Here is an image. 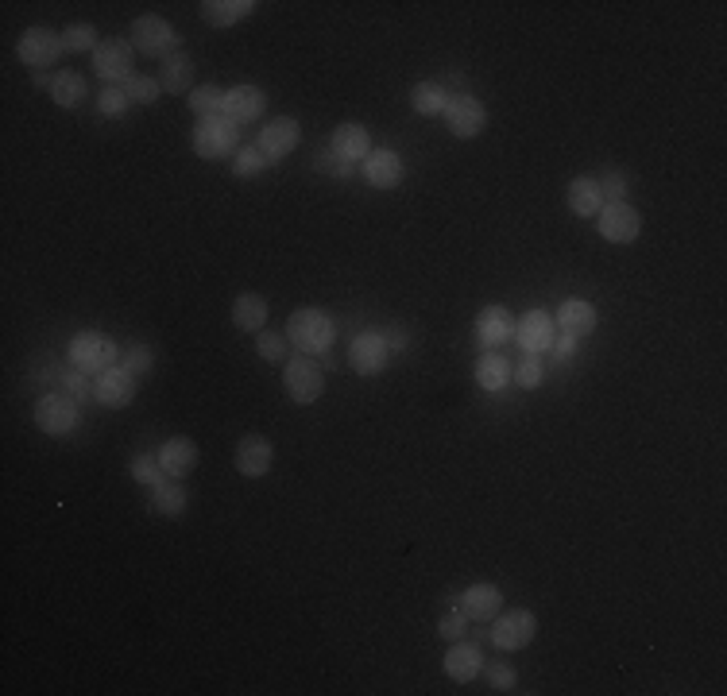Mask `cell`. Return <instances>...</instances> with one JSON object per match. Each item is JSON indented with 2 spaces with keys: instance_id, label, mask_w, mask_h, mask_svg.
Listing matches in <instances>:
<instances>
[{
  "instance_id": "cell-1",
  "label": "cell",
  "mask_w": 727,
  "mask_h": 696,
  "mask_svg": "<svg viewBox=\"0 0 727 696\" xmlns=\"http://www.w3.org/2000/svg\"><path fill=\"white\" fill-rule=\"evenodd\" d=\"M66 356H70V368H78V372H86V376H101V372L117 368L124 348H117L113 337H105V333H97V329H82V333L70 337Z\"/></svg>"
},
{
  "instance_id": "cell-2",
  "label": "cell",
  "mask_w": 727,
  "mask_h": 696,
  "mask_svg": "<svg viewBox=\"0 0 727 696\" xmlns=\"http://www.w3.org/2000/svg\"><path fill=\"white\" fill-rule=\"evenodd\" d=\"M337 337V325L333 318L318 310V306H306V310H294L291 321H287V341L302 352H325Z\"/></svg>"
},
{
  "instance_id": "cell-3",
  "label": "cell",
  "mask_w": 727,
  "mask_h": 696,
  "mask_svg": "<svg viewBox=\"0 0 727 696\" xmlns=\"http://www.w3.org/2000/svg\"><path fill=\"white\" fill-rule=\"evenodd\" d=\"M236 144H240V124H233L229 116L198 120V128H194V155H198V159H225V155H236Z\"/></svg>"
},
{
  "instance_id": "cell-4",
  "label": "cell",
  "mask_w": 727,
  "mask_h": 696,
  "mask_svg": "<svg viewBox=\"0 0 727 696\" xmlns=\"http://www.w3.org/2000/svg\"><path fill=\"white\" fill-rule=\"evenodd\" d=\"M82 403H74L66 391L62 395H43L35 403V426L43 430L47 437H66L78 430V418H82Z\"/></svg>"
},
{
  "instance_id": "cell-5",
  "label": "cell",
  "mask_w": 727,
  "mask_h": 696,
  "mask_svg": "<svg viewBox=\"0 0 727 696\" xmlns=\"http://www.w3.org/2000/svg\"><path fill=\"white\" fill-rule=\"evenodd\" d=\"M538 631V619H534V611L526 608H511V611H499L492 619V646L495 650H523L530 646V638Z\"/></svg>"
},
{
  "instance_id": "cell-6",
  "label": "cell",
  "mask_w": 727,
  "mask_h": 696,
  "mask_svg": "<svg viewBox=\"0 0 727 696\" xmlns=\"http://www.w3.org/2000/svg\"><path fill=\"white\" fill-rule=\"evenodd\" d=\"M349 364L356 376H379V372L391 364L387 333H379V329L356 333V337H352V348H349Z\"/></svg>"
},
{
  "instance_id": "cell-7",
  "label": "cell",
  "mask_w": 727,
  "mask_h": 696,
  "mask_svg": "<svg viewBox=\"0 0 727 696\" xmlns=\"http://www.w3.org/2000/svg\"><path fill=\"white\" fill-rule=\"evenodd\" d=\"M128 39H132V47H136V51H144V55H155V58L175 55V47H178L175 28H171V24L163 20V16H140V20H132V31H128Z\"/></svg>"
},
{
  "instance_id": "cell-8",
  "label": "cell",
  "mask_w": 727,
  "mask_h": 696,
  "mask_svg": "<svg viewBox=\"0 0 727 696\" xmlns=\"http://www.w3.org/2000/svg\"><path fill=\"white\" fill-rule=\"evenodd\" d=\"M596 229H600V236L611 240V244H635L642 232V217L635 205L608 202L600 213H596Z\"/></svg>"
},
{
  "instance_id": "cell-9",
  "label": "cell",
  "mask_w": 727,
  "mask_h": 696,
  "mask_svg": "<svg viewBox=\"0 0 727 696\" xmlns=\"http://www.w3.org/2000/svg\"><path fill=\"white\" fill-rule=\"evenodd\" d=\"M283 383H287V395H291L298 406H314L325 391V376L314 360L306 356H294L287 360V372H283Z\"/></svg>"
},
{
  "instance_id": "cell-10",
  "label": "cell",
  "mask_w": 727,
  "mask_h": 696,
  "mask_svg": "<svg viewBox=\"0 0 727 696\" xmlns=\"http://www.w3.org/2000/svg\"><path fill=\"white\" fill-rule=\"evenodd\" d=\"M62 51H66V47H62V35H55L51 28H28L20 35V43H16V55H20V62L31 66V70L55 66Z\"/></svg>"
},
{
  "instance_id": "cell-11",
  "label": "cell",
  "mask_w": 727,
  "mask_h": 696,
  "mask_svg": "<svg viewBox=\"0 0 727 696\" xmlns=\"http://www.w3.org/2000/svg\"><path fill=\"white\" fill-rule=\"evenodd\" d=\"M298 140H302V124L294 116H275V120L263 124V132L256 136V147L267 155V163H279L298 147Z\"/></svg>"
},
{
  "instance_id": "cell-12",
  "label": "cell",
  "mask_w": 727,
  "mask_h": 696,
  "mask_svg": "<svg viewBox=\"0 0 727 696\" xmlns=\"http://www.w3.org/2000/svg\"><path fill=\"white\" fill-rule=\"evenodd\" d=\"M132 55H136V47L128 43V39H105L97 51H93V70H97V78L101 82H128L132 78Z\"/></svg>"
},
{
  "instance_id": "cell-13",
  "label": "cell",
  "mask_w": 727,
  "mask_h": 696,
  "mask_svg": "<svg viewBox=\"0 0 727 696\" xmlns=\"http://www.w3.org/2000/svg\"><path fill=\"white\" fill-rule=\"evenodd\" d=\"M441 116H445V124H449V132H453L457 140H472V136H476L484 124H488L484 105H480L472 93H453Z\"/></svg>"
},
{
  "instance_id": "cell-14",
  "label": "cell",
  "mask_w": 727,
  "mask_h": 696,
  "mask_svg": "<svg viewBox=\"0 0 727 696\" xmlns=\"http://www.w3.org/2000/svg\"><path fill=\"white\" fill-rule=\"evenodd\" d=\"M93 399L101 406H128L136 399V376L128 368H109L93 379Z\"/></svg>"
},
{
  "instance_id": "cell-15",
  "label": "cell",
  "mask_w": 727,
  "mask_h": 696,
  "mask_svg": "<svg viewBox=\"0 0 727 696\" xmlns=\"http://www.w3.org/2000/svg\"><path fill=\"white\" fill-rule=\"evenodd\" d=\"M360 171L368 178V186H376V190H395V186L403 182V159H399L391 147H372Z\"/></svg>"
},
{
  "instance_id": "cell-16",
  "label": "cell",
  "mask_w": 727,
  "mask_h": 696,
  "mask_svg": "<svg viewBox=\"0 0 727 696\" xmlns=\"http://www.w3.org/2000/svg\"><path fill=\"white\" fill-rule=\"evenodd\" d=\"M263 109H267V93L260 86H252V82H244V86H233L225 89V116L233 120V124H252V120H260Z\"/></svg>"
},
{
  "instance_id": "cell-17",
  "label": "cell",
  "mask_w": 727,
  "mask_h": 696,
  "mask_svg": "<svg viewBox=\"0 0 727 696\" xmlns=\"http://www.w3.org/2000/svg\"><path fill=\"white\" fill-rule=\"evenodd\" d=\"M461 611L468 615V623H492L495 615L503 611V596H499V588L488 584V580L468 584L465 592H461Z\"/></svg>"
},
{
  "instance_id": "cell-18",
  "label": "cell",
  "mask_w": 727,
  "mask_h": 696,
  "mask_svg": "<svg viewBox=\"0 0 727 696\" xmlns=\"http://www.w3.org/2000/svg\"><path fill=\"white\" fill-rule=\"evenodd\" d=\"M271 461H275V445L260 434H248L240 445H236V468L248 476V480H260L271 472Z\"/></svg>"
},
{
  "instance_id": "cell-19",
  "label": "cell",
  "mask_w": 727,
  "mask_h": 696,
  "mask_svg": "<svg viewBox=\"0 0 727 696\" xmlns=\"http://www.w3.org/2000/svg\"><path fill=\"white\" fill-rule=\"evenodd\" d=\"M515 337H519V345H523L526 352L542 356V352H550L553 341H557V325H553V318L546 310H530V314L519 321Z\"/></svg>"
},
{
  "instance_id": "cell-20",
  "label": "cell",
  "mask_w": 727,
  "mask_h": 696,
  "mask_svg": "<svg viewBox=\"0 0 727 696\" xmlns=\"http://www.w3.org/2000/svg\"><path fill=\"white\" fill-rule=\"evenodd\" d=\"M484 673V654H480V646H472V642H449V654H445V677L449 681H476Z\"/></svg>"
},
{
  "instance_id": "cell-21",
  "label": "cell",
  "mask_w": 727,
  "mask_h": 696,
  "mask_svg": "<svg viewBox=\"0 0 727 696\" xmlns=\"http://www.w3.org/2000/svg\"><path fill=\"white\" fill-rule=\"evenodd\" d=\"M553 325L561 329V333H569V337H588L592 329H596V306L592 302H584V298H565L561 306H557V314H553Z\"/></svg>"
},
{
  "instance_id": "cell-22",
  "label": "cell",
  "mask_w": 727,
  "mask_h": 696,
  "mask_svg": "<svg viewBox=\"0 0 727 696\" xmlns=\"http://www.w3.org/2000/svg\"><path fill=\"white\" fill-rule=\"evenodd\" d=\"M368 151H372V132L364 128V124H341L337 132H333V155L341 159V163H364L368 159Z\"/></svg>"
},
{
  "instance_id": "cell-23",
  "label": "cell",
  "mask_w": 727,
  "mask_h": 696,
  "mask_svg": "<svg viewBox=\"0 0 727 696\" xmlns=\"http://www.w3.org/2000/svg\"><path fill=\"white\" fill-rule=\"evenodd\" d=\"M159 464H163V476H190L194 472V464H198V445L190 441V437H171V441H163V449L155 453Z\"/></svg>"
},
{
  "instance_id": "cell-24",
  "label": "cell",
  "mask_w": 727,
  "mask_h": 696,
  "mask_svg": "<svg viewBox=\"0 0 727 696\" xmlns=\"http://www.w3.org/2000/svg\"><path fill=\"white\" fill-rule=\"evenodd\" d=\"M476 337H480V345L484 348L503 345V341L515 337V318H511L503 306H488V310L480 314V321H476Z\"/></svg>"
},
{
  "instance_id": "cell-25",
  "label": "cell",
  "mask_w": 727,
  "mask_h": 696,
  "mask_svg": "<svg viewBox=\"0 0 727 696\" xmlns=\"http://www.w3.org/2000/svg\"><path fill=\"white\" fill-rule=\"evenodd\" d=\"M252 12H256V0H205L202 4V20L213 28H233Z\"/></svg>"
},
{
  "instance_id": "cell-26",
  "label": "cell",
  "mask_w": 727,
  "mask_h": 696,
  "mask_svg": "<svg viewBox=\"0 0 727 696\" xmlns=\"http://www.w3.org/2000/svg\"><path fill=\"white\" fill-rule=\"evenodd\" d=\"M569 209L577 213V217H596L600 209H604V194H600V182L592 178V174H581V178H573L569 182Z\"/></svg>"
},
{
  "instance_id": "cell-27",
  "label": "cell",
  "mask_w": 727,
  "mask_h": 696,
  "mask_svg": "<svg viewBox=\"0 0 727 696\" xmlns=\"http://www.w3.org/2000/svg\"><path fill=\"white\" fill-rule=\"evenodd\" d=\"M159 86L167 93H190V86H194V62L182 51L167 55L163 58V70H159Z\"/></svg>"
},
{
  "instance_id": "cell-28",
  "label": "cell",
  "mask_w": 727,
  "mask_h": 696,
  "mask_svg": "<svg viewBox=\"0 0 727 696\" xmlns=\"http://www.w3.org/2000/svg\"><path fill=\"white\" fill-rule=\"evenodd\" d=\"M233 321L244 333H263L267 325V298L263 294H240L233 302Z\"/></svg>"
},
{
  "instance_id": "cell-29",
  "label": "cell",
  "mask_w": 727,
  "mask_h": 696,
  "mask_svg": "<svg viewBox=\"0 0 727 696\" xmlns=\"http://www.w3.org/2000/svg\"><path fill=\"white\" fill-rule=\"evenodd\" d=\"M86 97H89V86L78 70H62V74H55V82H51V101H55V105L74 109V105H82Z\"/></svg>"
},
{
  "instance_id": "cell-30",
  "label": "cell",
  "mask_w": 727,
  "mask_h": 696,
  "mask_svg": "<svg viewBox=\"0 0 727 696\" xmlns=\"http://www.w3.org/2000/svg\"><path fill=\"white\" fill-rule=\"evenodd\" d=\"M476 383H480L484 391H503V387L511 383V364H507V356L484 352V356L476 360Z\"/></svg>"
},
{
  "instance_id": "cell-31",
  "label": "cell",
  "mask_w": 727,
  "mask_h": 696,
  "mask_svg": "<svg viewBox=\"0 0 727 696\" xmlns=\"http://www.w3.org/2000/svg\"><path fill=\"white\" fill-rule=\"evenodd\" d=\"M151 495H155V511H159V515H167V519L186 515V488H182V480L163 476V480L151 488Z\"/></svg>"
},
{
  "instance_id": "cell-32",
  "label": "cell",
  "mask_w": 727,
  "mask_h": 696,
  "mask_svg": "<svg viewBox=\"0 0 727 696\" xmlns=\"http://www.w3.org/2000/svg\"><path fill=\"white\" fill-rule=\"evenodd\" d=\"M410 105H414V113L418 116H437V113H445L449 93H445L441 82H418V86L410 89Z\"/></svg>"
},
{
  "instance_id": "cell-33",
  "label": "cell",
  "mask_w": 727,
  "mask_h": 696,
  "mask_svg": "<svg viewBox=\"0 0 727 696\" xmlns=\"http://www.w3.org/2000/svg\"><path fill=\"white\" fill-rule=\"evenodd\" d=\"M190 109H194L198 120L225 116V89L221 86H194L190 89Z\"/></svg>"
},
{
  "instance_id": "cell-34",
  "label": "cell",
  "mask_w": 727,
  "mask_h": 696,
  "mask_svg": "<svg viewBox=\"0 0 727 696\" xmlns=\"http://www.w3.org/2000/svg\"><path fill=\"white\" fill-rule=\"evenodd\" d=\"M511 379L523 387V391H534V387H542V379H546V364H542V356H534V352H526L523 360L511 368Z\"/></svg>"
},
{
  "instance_id": "cell-35",
  "label": "cell",
  "mask_w": 727,
  "mask_h": 696,
  "mask_svg": "<svg viewBox=\"0 0 727 696\" xmlns=\"http://www.w3.org/2000/svg\"><path fill=\"white\" fill-rule=\"evenodd\" d=\"M263 171H267V155H263L256 144L240 147V151L233 155V174H236V178H256V174H263Z\"/></svg>"
},
{
  "instance_id": "cell-36",
  "label": "cell",
  "mask_w": 727,
  "mask_h": 696,
  "mask_svg": "<svg viewBox=\"0 0 727 696\" xmlns=\"http://www.w3.org/2000/svg\"><path fill=\"white\" fill-rule=\"evenodd\" d=\"M62 47L74 51V55L97 51V47H101V43H97V28H93V24H70V28L62 31Z\"/></svg>"
},
{
  "instance_id": "cell-37",
  "label": "cell",
  "mask_w": 727,
  "mask_h": 696,
  "mask_svg": "<svg viewBox=\"0 0 727 696\" xmlns=\"http://www.w3.org/2000/svg\"><path fill=\"white\" fill-rule=\"evenodd\" d=\"M128 472H132L136 484H151V488L163 480V464H159V457H151V453H136L132 464H128Z\"/></svg>"
},
{
  "instance_id": "cell-38",
  "label": "cell",
  "mask_w": 727,
  "mask_h": 696,
  "mask_svg": "<svg viewBox=\"0 0 727 696\" xmlns=\"http://www.w3.org/2000/svg\"><path fill=\"white\" fill-rule=\"evenodd\" d=\"M124 93H128V101H136V105H151L155 97H159V78H147V74H132L128 82H124Z\"/></svg>"
},
{
  "instance_id": "cell-39",
  "label": "cell",
  "mask_w": 727,
  "mask_h": 696,
  "mask_svg": "<svg viewBox=\"0 0 727 696\" xmlns=\"http://www.w3.org/2000/svg\"><path fill=\"white\" fill-rule=\"evenodd\" d=\"M151 364H155V356H151V348H147V345L124 348V356H120V368H128V372H132L136 379L144 376V372H151Z\"/></svg>"
},
{
  "instance_id": "cell-40",
  "label": "cell",
  "mask_w": 727,
  "mask_h": 696,
  "mask_svg": "<svg viewBox=\"0 0 727 696\" xmlns=\"http://www.w3.org/2000/svg\"><path fill=\"white\" fill-rule=\"evenodd\" d=\"M437 635L445 638V642H461V638L468 635V615L465 611H445L441 615V623H437Z\"/></svg>"
},
{
  "instance_id": "cell-41",
  "label": "cell",
  "mask_w": 727,
  "mask_h": 696,
  "mask_svg": "<svg viewBox=\"0 0 727 696\" xmlns=\"http://www.w3.org/2000/svg\"><path fill=\"white\" fill-rule=\"evenodd\" d=\"M132 101H128V93L120 86H109L101 97H97V109H101V116H124V109H128Z\"/></svg>"
},
{
  "instance_id": "cell-42",
  "label": "cell",
  "mask_w": 727,
  "mask_h": 696,
  "mask_svg": "<svg viewBox=\"0 0 727 696\" xmlns=\"http://www.w3.org/2000/svg\"><path fill=\"white\" fill-rule=\"evenodd\" d=\"M62 387H66V395H70L74 403H86L89 395H93V383H89L86 372H78V368H70V372L62 376Z\"/></svg>"
},
{
  "instance_id": "cell-43",
  "label": "cell",
  "mask_w": 727,
  "mask_h": 696,
  "mask_svg": "<svg viewBox=\"0 0 727 696\" xmlns=\"http://www.w3.org/2000/svg\"><path fill=\"white\" fill-rule=\"evenodd\" d=\"M256 352H260L263 360H283L287 356V333H260Z\"/></svg>"
},
{
  "instance_id": "cell-44",
  "label": "cell",
  "mask_w": 727,
  "mask_h": 696,
  "mask_svg": "<svg viewBox=\"0 0 727 696\" xmlns=\"http://www.w3.org/2000/svg\"><path fill=\"white\" fill-rule=\"evenodd\" d=\"M596 182H600L604 202H623V194H627V174L623 171H608L604 178H596Z\"/></svg>"
},
{
  "instance_id": "cell-45",
  "label": "cell",
  "mask_w": 727,
  "mask_h": 696,
  "mask_svg": "<svg viewBox=\"0 0 727 696\" xmlns=\"http://www.w3.org/2000/svg\"><path fill=\"white\" fill-rule=\"evenodd\" d=\"M488 681H492V685H495V689H499V693H511L519 677H515V669H511V666L495 662V666H488Z\"/></svg>"
},
{
  "instance_id": "cell-46",
  "label": "cell",
  "mask_w": 727,
  "mask_h": 696,
  "mask_svg": "<svg viewBox=\"0 0 727 696\" xmlns=\"http://www.w3.org/2000/svg\"><path fill=\"white\" fill-rule=\"evenodd\" d=\"M557 360H569L573 352H577V337H569V333H561L557 341H553V348H550Z\"/></svg>"
},
{
  "instance_id": "cell-47",
  "label": "cell",
  "mask_w": 727,
  "mask_h": 696,
  "mask_svg": "<svg viewBox=\"0 0 727 696\" xmlns=\"http://www.w3.org/2000/svg\"><path fill=\"white\" fill-rule=\"evenodd\" d=\"M387 345H391V352H403V348H407V333H403V329H391V333H387Z\"/></svg>"
}]
</instances>
